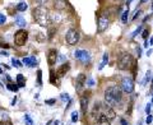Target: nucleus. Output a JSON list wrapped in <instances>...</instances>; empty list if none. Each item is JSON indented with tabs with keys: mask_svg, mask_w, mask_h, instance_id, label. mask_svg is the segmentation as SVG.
<instances>
[{
	"mask_svg": "<svg viewBox=\"0 0 153 125\" xmlns=\"http://www.w3.org/2000/svg\"><path fill=\"white\" fill-rule=\"evenodd\" d=\"M27 8H28V5L26 4V3H23V1H22V3H19L18 5H17V10H18V12H26V10H27Z\"/></svg>",
	"mask_w": 153,
	"mask_h": 125,
	"instance_id": "obj_22",
	"label": "nucleus"
},
{
	"mask_svg": "<svg viewBox=\"0 0 153 125\" xmlns=\"http://www.w3.org/2000/svg\"><path fill=\"white\" fill-rule=\"evenodd\" d=\"M15 102H17V97H14V100L12 101V105H15Z\"/></svg>",
	"mask_w": 153,
	"mask_h": 125,
	"instance_id": "obj_45",
	"label": "nucleus"
},
{
	"mask_svg": "<svg viewBox=\"0 0 153 125\" xmlns=\"http://www.w3.org/2000/svg\"><path fill=\"white\" fill-rule=\"evenodd\" d=\"M142 29H143V26H139V27H138V28H137V29H135V31L132 33V37H135V36H138L139 33L142 32Z\"/></svg>",
	"mask_w": 153,
	"mask_h": 125,
	"instance_id": "obj_28",
	"label": "nucleus"
},
{
	"mask_svg": "<svg viewBox=\"0 0 153 125\" xmlns=\"http://www.w3.org/2000/svg\"><path fill=\"white\" fill-rule=\"evenodd\" d=\"M60 124V121L59 120H56V121H54V125H59Z\"/></svg>",
	"mask_w": 153,
	"mask_h": 125,
	"instance_id": "obj_46",
	"label": "nucleus"
},
{
	"mask_svg": "<svg viewBox=\"0 0 153 125\" xmlns=\"http://www.w3.org/2000/svg\"><path fill=\"white\" fill-rule=\"evenodd\" d=\"M108 18L107 17H105V15H101L100 18H98V23H97V32L98 33H102V32H105L106 29H107V27H108Z\"/></svg>",
	"mask_w": 153,
	"mask_h": 125,
	"instance_id": "obj_8",
	"label": "nucleus"
},
{
	"mask_svg": "<svg viewBox=\"0 0 153 125\" xmlns=\"http://www.w3.org/2000/svg\"><path fill=\"white\" fill-rule=\"evenodd\" d=\"M149 45H153V37H152V38H149Z\"/></svg>",
	"mask_w": 153,
	"mask_h": 125,
	"instance_id": "obj_47",
	"label": "nucleus"
},
{
	"mask_svg": "<svg viewBox=\"0 0 153 125\" xmlns=\"http://www.w3.org/2000/svg\"><path fill=\"white\" fill-rule=\"evenodd\" d=\"M5 20H6V18H5V15H3V14H0V26H1V24H4V23H5Z\"/></svg>",
	"mask_w": 153,
	"mask_h": 125,
	"instance_id": "obj_34",
	"label": "nucleus"
},
{
	"mask_svg": "<svg viewBox=\"0 0 153 125\" xmlns=\"http://www.w3.org/2000/svg\"><path fill=\"white\" fill-rule=\"evenodd\" d=\"M102 115H103V116H106L110 121H112V120L116 118L115 111L112 110V107H110L107 104H103V105H102Z\"/></svg>",
	"mask_w": 153,
	"mask_h": 125,
	"instance_id": "obj_11",
	"label": "nucleus"
},
{
	"mask_svg": "<svg viewBox=\"0 0 153 125\" xmlns=\"http://www.w3.org/2000/svg\"><path fill=\"white\" fill-rule=\"evenodd\" d=\"M51 124H52V121H51V120H50V121H49V123H47V124H46V125H51Z\"/></svg>",
	"mask_w": 153,
	"mask_h": 125,
	"instance_id": "obj_51",
	"label": "nucleus"
},
{
	"mask_svg": "<svg viewBox=\"0 0 153 125\" xmlns=\"http://www.w3.org/2000/svg\"><path fill=\"white\" fill-rule=\"evenodd\" d=\"M0 54H1L3 56H8V52H6L5 50H1V51H0Z\"/></svg>",
	"mask_w": 153,
	"mask_h": 125,
	"instance_id": "obj_43",
	"label": "nucleus"
},
{
	"mask_svg": "<svg viewBox=\"0 0 153 125\" xmlns=\"http://www.w3.org/2000/svg\"><path fill=\"white\" fill-rule=\"evenodd\" d=\"M120 124H121V125H129V123L125 119H120Z\"/></svg>",
	"mask_w": 153,
	"mask_h": 125,
	"instance_id": "obj_40",
	"label": "nucleus"
},
{
	"mask_svg": "<svg viewBox=\"0 0 153 125\" xmlns=\"http://www.w3.org/2000/svg\"><path fill=\"white\" fill-rule=\"evenodd\" d=\"M97 125H111V121L108 120L106 116L101 115L100 119H98V121H97Z\"/></svg>",
	"mask_w": 153,
	"mask_h": 125,
	"instance_id": "obj_20",
	"label": "nucleus"
},
{
	"mask_svg": "<svg viewBox=\"0 0 153 125\" xmlns=\"http://www.w3.org/2000/svg\"><path fill=\"white\" fill-rule=\"evenodd\" d=\"M15 81H17V86L18 87H26V78L23 74H18L15 77Z\"/></svg>",
	"mask_w": 153,
	"mask_h": 125,
	"instance_id": "obj_16",
	"label": "nucleus"
},
{
	"mask_svg": "<svg viewBox=\"0 0 153 125\" xmlns=\"http://www.w3.org/2000/svg\"><path fill=\"white\" fill-rule=\"evenodd\" d=\"M151 54H152V50H148V52H147V55H148V56H151Z\"/></svg>",
	"mask_w": 153,
	"mask_h": 125,
	"instance_id": "obj_50",
	"label": "nucleus"
},
{
	"mask_svg": "<svg viewBox=\"0 0 153 125\" xmlns=\"http://www.w3.org/2000/svg\"><path fill=\"white\" fill-rule=\"evenodd\" d=\"M132 1H133V0H128V5H129L130 3H132Z\"/></svg>",
	"mask_w": 153,
	"mask_h": 125,
	"instance_id": "obj_52",
	"label": "nucleus"
},
{
	"mask_svg": "<svg viewBox=\"0 0 153 125\" xmlns=\"http://www.w3.org/2000/svg\"><path fill=\"white\" fill-rule=\"evenodd\" d=\"M87 84H88V86H93L94 84V81H93L92 78H88V79H87Z\"/></svg>",
	"mask_w": 153,
	"mask_h": 125,
	"instance_id": "obj_38",
	"label": "nucleus"
},
{
	"mask_svg": "<svg viewBox=\"0 0 153 125\" xmlns=\"http://www.w3.org/2000/svg\"><path fill=\"white\" fill-rule=\"evenodd\" d=\"M134 63H133V58L129 52H124L119 56V60H117V68L120 70H128L130 69Z\"/></svg>",
	"mask_w": 153,
	"mask_h": 125,
	"instance_id": "obj_3",
	"label": "nucleus"
},
{
	"mask_svg": "<svg viewBox=\"0 0 153 125\" xmlns=\"http://www.w3.org/2000/svg\"><path fill=\"white\" fill-rule=\"evenodd\" d=\"M32 17H33L36 23L40 24L41 27H46L47 28V27H50L51 22H52L49 9H46L45 6H42V5L36 6L33 10H32Z\"/></svg>",
	"mask_w": 153,
	"mask_h": 125,
	"instance_id": "obj_2",
	"label": "nucleus"
},
{
	"mask_svg": "<svg viewBox=\"0 0 153 125\" xmlns=\"http://www.w3.org/2000/svg\"><path fill=\"white\" fill-rule=\"evenodd\" d=\"M89 91H85V92L80 96V109H82V114L85 115L87 114V107H88V100H89Z\"/></svg>",
	"mask_w": 153,
	"mask_h": 125,
	"instance_id": "obj_10",
	"label": "nucleus"
},
{
	"mask_svg": "<svg viewBox=\"0 0 153 125\" xmlns=\"http://www.w3.org/2000/svg\"><path fill=\"white\" fill-rule=\"evenodd\" d=\"M78 119H79L78 111H73V112H72V121H73V123H76V121H78Z\"/></svg>",
	"mask_w": 153,
	"mask_h": 125,
	"instance_id": "obj_26",
	"label": "nucleus"
},
{
	"mask_svg": "<svg viewBox=\"0 0 153 125\" xmlns=\"http://www.w3.org/2000/svg\"><path fill=\"white\" fill-rule=\"evenodd\" d=\"M28 40V33L27 31L24 29H18L15 33H14V43L17 45V46H23V45H26Z\"/></svg>",
	"mask_w": 153,
	"mask_h": 125,
	"instance_id": "obj_5",
	"label": "nucleus"
},
{
	"mask_svg": "<svg viewBox=\"0 0 153 125\" xmlns=\"http://www.w3.org/2000/svg\"><path fill=\"white\" fill-rule=\"evenodd\" d=\"M61 100H63L64 102L70 101V98H69V95H68V93H63V95H61Z\"/></svg>",
	"mask_w": 153,
	"mask_h": 125,
	"instance_id": "obj_31",
	"label": "nucleus"
},
{
	"mask_svg": "<svg viewBox=\"0 0 153 125\" xmlns=\"http://www.w3.org/2000/svg\"><path fill=\"white\" fill-rule=\"evenodd\" d=\"M50 83H52V84H59V77H58V74L54 72V70L50 72Z\"/></svg>",
	"mask_w": 153,
	"mask_h": 125,
	"instance_id": "obj_19",
	"label": "nucleus"
},
{
	"mask_svg": "<svg viewBox=\"0 0 153 125\" xmlns=\"http://www.w3.org/2000/svg\"><path fill=\"white\" fill-rule=\"evenodd\" d=\"M0 125H12L9 120H0Z\"/></svg>",
	"mask_w": 153,
	"mask_h": 125,
	"instance_id": "obj_36",
	"label": "nucleus"
},
{
	"mask_svg": "<svg viewBox=\"0 0 153 125\" xmlns=\"http://www.w3.org/2000/svg\"><path fill=\"white\" fill-rule=\"evenodd\" d=\"M128 18H129V8L125 10V12H123V14H121V22H123V23H126Z\"/></svg>",
	"mask_w": 153,
	"mask_h": 125,
	"instance_id": "obj_25",
	"label": "nucleus"
},
{
	"mask_svg": "<svg viewBox=\"0 0 153 125\" xmlns=\"http://www.w3.org/2000/svg\"><path fill=\"white\" fill-rule=\"evenodd\" d=\"M85 82H87V77H85V74H84V73H80L78 77H76V79H75V89H76V91L82 89L83 86L85 84Z\"/></svg>",
	"mask_w": 153,
	"mask_h": 125,
	"instance_id": "obj_13",
	"label": "nucleus"
},
{
	"mask_svg": "<svg viewBox=\"0 0 153 125\" xmlns=\"http://www.w3.org/2000/svg\"><path fill=\"white\" fill-rule=\"evenodd\" d=\"M69 69H70V64H69V63H64L63 65H60L58 69H56L58 77H64L65 74L69 72Z\"/></svg>",
	"mask_w": 153,
	"mask_h": 125,
	"instance_id": "obj_14",
	"label": "nucleus"
},
{
	"mask_svg": "<svg viewBox=\"0 0 153 125\" xmlns=\"http://www.w3.org/2000/svg\"><path fill=\"white\" fill-rule=\"evenodd\" d=\"M148 35H149V29H144L143 33H142V37H143L144 40H147L148 38Z\"/></svg>",
	"mask_w": 153,
	"mask_h": 125,
	"instance_id": "obj_32",
	"label": "nucleus"
},
{
	"mask_svg": "<svg viewBox=\"0 0 153 125\" xmlns=\"http://www.w3.org/2000/svg\"><path fill=\"white\" fill-rule=\"evenodd\" d=\"M140 14H142V10H138V12H137V13H135V15H134V17H133V19H137V18H138V17H139V15H140Z\"/></svg>",
	"mask_w": 153,
	"mask_h": 125,
	"instance_id": "obj_41",
	"label": "nucleus"
},
{
	"mask_svg": "<svg viewBox=\"0 0 153 125\" xmlns=\"http://www.w3.org/2000/svg\"><path fill=\"white\" fill-rule=\"evenodd\" d=\"M152 120H153V116L149 114V115L147 116V119H146V123H147V124H151V123H152Z\"/></svg>",
	"mask_w": 153,
	"mask_h": 125,
	"instance_id": "obj_37",
	"label": "nucleus"
},
{
	"mask_svg": "<svg viewBox=\"0 0 153 125\" xmlns=\"http://www.w3.org/2000/svg\"><path fill=\"white\" fill-rule=\"evenodd\" d=\"M24 121H26L27 125H33V120L31 119V116L28 115V114H26V115H24Z\"/></svg>",
	"mask_w": 153,
	"mask_h": 125,
	"instance_id": "obj_27",
	"label": "nucleus"
},
{
	"mask_svg": "<svg viewBox=\"0 0 153 125\" xmlns=\"http://www.w3.org/2000/svg\"><path fill=\"white\" fill-rule=\"evenodd\" d=\"M45 102H46V105H54L55 104V100H46Z\"/></svg>",
	"mask_w": 153,
	"mask_h": 125,
	"instance_id": "obj_39",
	"label": "nucleus"
},
{
	"mask_svg": "<svg viewBox=\"0 0 153 125\" xmlns=\"http://www.w3.org/2000/svg\"><path fill=\"white\" fill-rule=\"evenodd\" d=\"M108 63V54L107 52H105L103 54V58H102V61H101V64H100V66H98V70H102L103 68L106 66V64Z\"/></svg>",
	"mask_w": 153,
	"mask_h": 125,
	"instance_id": "obj_21",
	"label": "nucleus"
},
{
	"mask_svg": "<svg viewBox=\"0 0 153 125\" xmlns=\"http://www.w3.org/2000/svg\"><path fill=\"white\" fill-rule=\"evenodd\" d=\"M15 24L19 27H26L27 26V22L26 19L22 17V15H15Z\"/></svg>",
	"mask_w": 153,
	"mask_h": 125,
	"instance_id": "obj_17",
	"label": "nucleus"
},
{
	"mask_svg": "<svg viewBox=\"0 0 153 125\" xmlns=\"http://www.w3.org/2000/svg\"><path fill=\"white\" fill-rule=\"evenodd\" d=\"M0 47H5V49H9L10 46H9L8 43H4V42H3V40L0 38Z\"/></svg>",
	"mask_w": 153,
	"mask_h": 125,
	"instance_id": "obj_33",
	"label": "nucleus"
},
{
	"mask_svg": "<svg viewBox=\"0 0 153 125\" xmlns=\"http://www.w3.org/2000/svg\"><path fill=\"white\" fill-rule=\"evenodd\" d=\"M6 88H8L9 91H12V92H15V93H17L19 87H18L17 84H14V83H8V84H6Z\"/></svg>",
	"mask_w": 153,
	"mask_h": 125,
	"instance_id": "obj_24",
	"label": "nucleus"
},
{
	"mask_svg": "<svg viewBox=\"0 0 153 125\" xmlns=\"http://www.w3.org/2000/svg\"><path fill=\"white\" fill-rule=\"evenodd\" d=\"M151 107H152V104H147V106H146V112H147V115H149V114H151Z\"/></svg>",
	"mask_w": 153,
	"mask_h": 125,
	"instance_id": "obj_35",
	"label": "nucleus"
},
{
	"mask_svg": "<svg viewBox=\"0 0 153 125\" xmlns=\"http://www.w3.org/2000/svg\"><path fill=\"white\" fill-rule=\"evenodd\" d=\"M12 63H13V65H14L15 68H20V66H22V63L18 61V60H15V59H12Z\"/></svg>",
	"mask_w": 153,
	"mask_h": 125,
	"instance_id": "obj_30",
	"label": "nucleus"
},
{
	"mask_svg": "<svg viewBox=\"0 0 153 125\" xmlns=\"http://www.w3.org/2000/svg\"><path fill=\"white\" fill-rule=\"evenodd\" d=\"M102 115V105L100 102H94V105L92 107V111H91V118L93 120H97L100 119V116Z\"/></svg>",
	"mask_w": 153,
	"mask_h": 125,
	"instance_id": "obj_9",
	"label": "nucleus"
},
{
	"mask_svg": "<svg viewBox=\"0 0 153 125\" xmlns=\"http://www.w3.org/2000/svg\"><path fill=\"white\" fill-rule=\"evenodd\" d=\"M37 1H38L40 4H43V3H46V1H47V0H37Z\"/></svg>",
	"mask_w": 153,
	"mask_h": 125,
	"instance_id": "obj_44",
	"label": "nucleus"
},
{
	"mask_svg": "<svg viewBox=\"0 0 153 125\" xmlns=\"http://www.w3.org/2000/svg\"><path fill=\"white\" fill-rule=\"evenodd\" d=\"M79 37H80V35L75 28H70V29L67 31V33H65V41H67V43L69 46H74V45L78 43Z\"/></svg>",
	"mask_w": 153,
	"mask_h": 125,
	"instance_id": "obj_4",
	"label": "nucleus"
},
{
	"mask_svg": "<svg viewBox=\"0 0 153 125\" xmlns=\"http://www.w3.org/2000/svg\"><path fill=\"white\" fill-rule=\"evenodd\" d=\"M148 0H140V4H144V3H147Z\"/></svg>",
	"mask_w": 153,
	"mask_h": 125,
	"instance_id": "obj_48",
	"label": "nucleus"
},
{
	"mask_svg": "<svg viewBox=\"0 0 153 125\" xmlns=\"http://www.w3.org/2000/svg\"><path fill=\"white\" fill-rule=\"evenodd\" d=\"M123 92L125 93H133L134 92V81L130 77H124L121 79V83H120Z\"/></svg>",
	"mask_w": 153,
	"mask_h": 125,
	"instance_id": "obj_6",
	"label": "nucleus"
},
{
	"mask_svg": "<svg viewBox=\"0 0 153 125\" xmlns=\"http://www.w3.org/2000/svg\"><path fill=\"white\" fill-rule=\"evenodd\" d=\"M37 82H38L40 86H42V72L41 70L37 72Z\"/></svg>",
	"mask_w": 153,
	"mask_h": 125,
	"instance_id": "obj_29",
	"label": "nucleus"
},
{
	"mask_svg": "<svg viewBox=\"0 0 153 125\" xmlns=\"http://www.w3.org/2000/svg\"><path fill=\"white\" fill-rule=\"evenodd\" d=\"M54 6H55V9H65L67 8V1L65 0H55Z\"/></svg>",
	"mask_w": 153,
	"mask_h": 125,
	"instance_id": "obj_18",
	"label": "nucleus"
},
{
	"mask_svg": "<svg viewBox=\"0 0 153 125\" xmlns=\"http://www.w3.org/2000/svg\"><path fill=\"white\" fill-rule=\"evenodd\" d=\"M58 61V51L55 49H50L49 52H47V63L50 66H52Z\"/></svg>",
	"mask_w": 153,
	"mask_h": 125,
	"instance_id": "obj_12",
	"label": "nucleus"
},
{
	"mask_svg": "<svg viewBox=\"0 0 153 125\" xmlns=\"http://www.w3.org/2000/svg\"><path fill=\"white\" fill-rule=\"evenodd\" d=\"M137 52H138V58H140V54H142V49H140V47H138V49H137Z\"/></svg>",
	"mask_w": 153,
	"mask_h": 125,
	"instance_id": "obj_42",
	"label": "nucleus"
},
{
	"mask_svg": "<svg viewBox=\"0 0 153 125\" xmlns=\"http://www.w3.org/2000/svg\"><path fill=\"white\" fill-rule=\"evenodd\" d=\"M144 47H148V41L146 40V42H144Z\"/></svg>",
	"mask_w": 153,
	"mask_h": 125,
	"instance_id": "obj_49",
	"label": "nucleus"
},
{
	"mask_svg": "<svg viewBox=\"0 0 153 125\" xmlns=\"http://www.w3.org/2000/svg\"><path fill=\"white\" fill-rule=\"evenodd\" d=\"M23 64H26V65H28V66H31V68L36 66V64H37L36 56H29V58H24V59H23Z\"/></svg>",
	"mask_w": 153,
	"mask_h": 125,
	"instance_id": "obj_15",
	"label": "nucleus"
},
{
	"mask_svg": "<svg viewBox=\"0 0 153 125\" xmlns=\"http://www.w3.org/2000/svg\"><path fill=\"white\" fill-rule=\"evenodd\" d=\"M151 78H152V72L151 70H147V73H146V77H144V79H143V86H147V83L151 81Z\"/></svg>",
	"mask_w": 153,
	"mask_h": 125,
	"instance_id": "obj_23",
	"label": "nucleus"
},
{
	"mask_svg": "<svg viewBox=\"0 0 153 125\" xmlns=\"http://www.w3.org/2000/svg\"><path fill=\"white\" fill-rule=\"evenodd\" d=\"M152 9H153V4H152Z\"/></svg>",
	"mask_w": 153,
	"mask_h": 125,
	"instance_id": "obj_54",
	"label": "nucleus"
},
{
	"mask_svg": "<svg viewBox=\"0 0 153 125\" xmlns=\"http://www.w3.org/2000/svg\"><path fill=\"white\" fill-rule=\"evenodd\" d=\"M74 56L76 60H79L83 64H88L91 61V54L87 50H76L74 52Z\"/></svg>",
	"mask_w": 153,
	"mask_h": 125,
	"instance_id": "obj_7",
	"label": "nucleus"
},
{
	"mask_svg": "<svg viewBox=\"0 0 153 125\" xmlns=\"http://www.w3.org/2000/svg\"><path fill=\"white\" fill-rule=\"evenodd\" d=\"M152 104H153V95H152Z\"/></svg>",
	"mask_w": 153,
	"mask_h": 125,
	"instance_id": "obj_53",
	"label": "nucleus"
},
{
	"mask_svg": "<svg viewBox=\"0 0 153 125\" xmlns=\"http://www.w3.org/2000/svg\"><path fill=\"white\" fill-rule=\"evenodd\" d=\"M123 98V89L120 86H110L105 91V104H107L110 107L116 106L120 104Z\"/></svg>",
	"mask_w": 153,
	"mask_h": 125,
	"instance_id": "obj_1",
	"label": "nucleus"
}]
</instances>
